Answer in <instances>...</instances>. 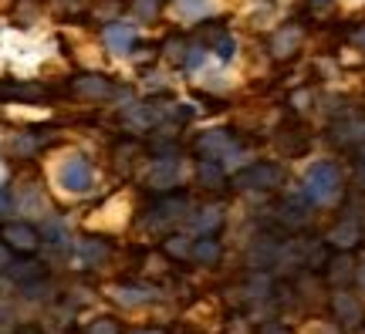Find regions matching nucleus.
I'll return each mask as SVG.
<instances>
[{
	"mask_svg": "<svg viewBox=\"0 0 365 334\" xmlns=\"http://www.w3.org/2000/svg\"><path fill=\"white\" fill-rule=\"evenodd\" d=\"M304 193L314 203H331L335 196L341 193V176L331 162H314L308 172H304Z\"/></svg>",
	"mask_w": 365,
	"mask_h": 334,
	"instance_id": "1",
	"label": "nucleus"
},
{
	"mask_svg": "<svg viewBox=\"0 0 365 334\" xmlns=\"http://www.w3.org/2000/svg\"><path fill=\"white\" fill-rule=\"evenodd\" d=\"M58 186L65 189V193H88L91 186H95V172H91L88 159H81V155H68L65 162L58 166Z\"/></svg>",
	"mask_w": 365,
	"mask_h": 334,
	"instance_id": "2",
	"label": "nucleus"
},
{
	"mask_svg": "<svg viewBox=\"0 0 365 334\" xmlns=\"http://www.w3.org/2000/svg\"><path fill=\"white\" fill-rule=\"evenodd\" d=\"M277 179H281V169L271 162H257L237 176V186L240 189H271V186H277Z\"/></svg>",
	"mask_w": 365,
	"mask_h": 334,
	"instance_id": "3",
	"label": "nucleus"
},
{
	"mask_svg": "<svg viewBox=\"0 0 365 334\" xmlns=\"http://www.w3.org/2000/svg\"><path fill=\"white\" fill-rule=\"evenodd\" d=\"M4 244L11 246V250L31 254V250H38L41 236H38V230L27 226V223H7V226H4Z\"/></svg>",
	"mask_w": 365,
	"mask_h": 334,
	"instance_id": "4",
	"label": "nucleus"
},
{
	"mask_svg": "<svg viewBox=\"0 0 365 334\" xmlns=\"http://www.w3.org/2000/svg\"><path fill=\"white\" fill-rule=\"evenodd\" d=\"M102 41L108 44V51L125 54L132 48V41H135V27L132 24H108L102 31Z\"/></svg>",
	"mask_w": 365,
	"mask_h": 334,
	"instance_id": "5",
	"label": "nucleus"
},
{
	"mask_svg": "<svg viewBox=\"0 0 365 334\" xmlns=\"http://www.w3.org/2000/svg\"><path fill=\"white\" fill-rule=\"evenodd\" d=\"M180 179V162L176 159H159L153 172H149V182L156 186V189H166V186H176Z\"/></svg>",
	"mask_w": 365,
	"mask_h": 334,
	"instance_id": "6",
	"label": "nucleus"
},
{
	"mask_svg": "<svg viewBox=\"0 0 365 334\" xmlns=\"http://www.w3.org/2000/svg\"><path fill=\"white\" fill-rule=\"evenodd\" d=\"M213 11V0H176V14L186 17V21H196V17H207Z\"/></svg>",
	"mask_w": 365,
	"mask_h": 334,
	"instance_id": "7",
	"label": "nucleus"
},
{
	"mask_svg": "<svg viewBox=\"0 0 365 334\" xmlns=\"http://www.w3.org/2000/svg\"><path fill=\"white\" fill-rule=\"evenodd\" d=\"M298 41H301L298 27H287V31H281V34L274 38V54H281V58H284V54H291L294 48H298Z\"/></svg>",
	"mask_w": 365,
	"mask_h": 334,
	"instance_id": "8",
	"label": "nucleus"
},
{
	"mask_svg": "<svg viewBox=\"0 0 365 334\" xmlns=\"http://www.w3.org/2000/svg\"><path fill=\"white\" fill-rule=\"evenodd\" d=\"M200 149L210 152V159H220L223 152H230V139H227L223 132H213V135H207V139L200 142Z\"/></svg>",
	"mask_w": 365,
	"mask_h": 334,
	"instance_id": "9",
	"label": "nucleus"
},
{
	"mask_svg": "<svg viewBox=\"0 0 365 334\" xmlns=\"http://www.w3.org/2000/svg\"><path fill=\"white\" fill-rule=\"evenodd\" d=\"M115 301L118 304H145V301H153V291H139V287H115Z\"/></svg>",
	"mask_w": 365,
	"mask_h": 334,
	"instance_id": "10",
	"label": "nucleus"
},
{
	"mask_svg": "<svg viewBox=\"0 0 365 334\" xmlns=\"http://www.w3.org/2000/svg\"><path fill=\"white\" fill-rule=\"evenodd\" d=\"M75 91L91 95V98H102V95H108V91H112V85H108L105 78H81L78 85H75Z\"/></svg>",
	"mask_w": 365,
	"mask_h": 334,
	"instance_id": "11",
	"label": "nucleus"
},
{
	"mask_svg": "<svg viewBox=\"0 0 365 334\" xmlns=\"http://www.w3.org/2000/svg\"><path fill=\"white\" fill-rule=\"evenodd\" d=\"M335 310L341 314V321H359V304H355V297L352 294H339L335 297Z\"/></svg>",
	"mask_w": 365,
	"mask_h": 334,
	"instance_id": "12",
	"label": "nucleus"
},
{
	"mask_svg": "<svg viewBox=\"0 0 365 334\" xmlns=\"http://www.w3.org/2000/svg\"><path fill=\"white\" fill-rule=\"evenodd\" d=\"M193 257L203 260V263H210V260L220 257V244H217V240H200V244L193 246Z\"/></svg>",
	"mask_w": 365,
	"mask_h": 334,
	"instance_id": "13",
	"label": "nucleus"
},
{
	"mask_svg": "<svg viewBox=\"0 0 365 334\" xmlns=\"http://www.w3.org/2000/svg\"><path fill=\"white\" fill-rule=\"evenodd\" d=\"M220 219H223L220 209H203V216L196 219V226L200 230H213V226H220Z\"/></svg>",
	"mask_w": 365,
	"mask_h": 334,
	"instance_id": "14",
	"label": "nucleus"
},
{
	"mask_svg": "<svg viewBox=\"0 0 365 334\" xmlns=\"http://www.w3.org/2000/svg\"><path fill=\"white\" fill-rule=\"evenodd\" d=\"M355 233H359L355 230V223H345V226H339V230L331 233V240H335V244H352Z\"/></svg>",
	"mask_w": 365,
	"mask_h": 334,
	"instance_id": "15",
	"label": "nucleus"
},
{
	"mask_svg": "<svg viewBox=\"0 0 365 334\" xmlns=\"http://www.w3.org/2000/svg\"><path fill=\"white\" fill-rule=\"evenodd\" d=\"M200 179L203 182H220V166H217V162H203V166H200Z\"/></svg>",
	"mask_w": 365,
	"mask_h": 334,
	"instance_id": "16",
	"label": "nucleus"
},
{
	"mask_svg": "<svg viewBox=\"0 0 365 334\" xmlns=\"http://www.w3.org/2000/svg\"><path fill=\"white\" fill-rule=\"evenodd\" d=\"M217 54H220L223 61H230V58H234V38L220 34V41H217Z\"/></svg>",
	"mask_w": 365,
	"mask_h": 334,
	"instance_id": "17",
	"label": "nucleus"
},
{
	"mask_svg": "<svg viewBox=\"0 0 365 334\" xmlns=\"http://www.w3.org/2000/svg\"><path fill=\"white\" fill-rule=\"evenodd\" d=\"M11 206H14L11 193H7V189H4V186H0V216H4V213H11Z\"/></svg>",
	"mask_w": 365,
	"mask_h": 334,
	"instance_id": "18",
	"label": "nucleus"
},
{
	"mask_svg": "<svg viewBox=\"0 0 365 334\" xmlns=\"http://www.w3.org/2000/svg\"><path fill=\"white\" fill-rule=\"evenodd\" d=\"M91 334H115V324H112V321H98L95 328H91Z\"/></svg>",
	"mask_w": 365,
	"mask_h": 334,
	"instance_id": "19",
	"label": "nucleus"
},
{
	"mask_svg": "<svg viewBox=\"0 0 365 334\" xmlns=\"http://www.w3.org/2000/svg\"><path fill=\"white\" fill-rule=\"evenodd\" d=\"M200 61H203V51H200V48H193V51H190V58H186V68H200Z\"/></svg>",
	"mask_w": 365,
	"mask_h": 334,
	"instance_id": "20",
	"label": "nucleus"
},
{
	"mask_svg": "<svg viewBox=\"0 0 365 334\" xmlns=\"http://www.w3.org/2000/svg\"><path fill=\"white\" fill-rule=\"evenodd\" d=\"M85 254H88L91 260H98V257H105V246H95V244H85Z\"/></svg>",
	"mask_w": 365,
	"mask_h": 334,
	"instance_id": "21",
	"label": "nucleus"
},
{
	"mask_svg": "<svg viewBox=\"0 0 365 334\" xmlns=\"http://www.w3.org/2000/svg\"><path fill=\"white\" fill-rule=\"evenodd\" d=\"M170 254H186V244H180V240H170Z\"/></svg>",
	"mask_w": 365,
	"mask_h": 334,
	"instance_id": "22",
	"label": "nucleus"
},
{
	"mask_svg": "<svg viewBox=\"0 0 365 334\" xmlns=\"http://www.w3.org/2000/svg\"><path fill=\"white\" fill-rule=\"evenodd\" d=\"M314 7H328V4H331V0H312Z\"/></svg>",
	"mask_w": 365,
	"mask_h": 334,
	"instance_id": "23",
	"label": "nucleus"
},
{
	"mask_svg": "<svg viewBox=\"0 0 365 334\" xmlns=\"http://www.w3.org/2000/svg\"><path fill=\"white\" fill-rule=\"evenodd\" d=\"M14 334H38L34 328H21V331H14Z\"/></svg>",
	"mask_w": 365,
	"mask_h": 334,
	"instance_id": "24",
	"label": "nucleus"
},
{
	"mask_svg": "<svg viewBox=\"0 0 365 334\" xmlns=\"http://www.w3.org/2000/svg\"><path fill=\"white\" fill-rule=\"evenodd\" d=\"M359 176H362V179H365V159H362V162H359Z\"/></svg>",
	"mask_w": 365,
	"mask_h": 334,
	"instance_id": "25",
	"label": "nucleus"
},
{
	"mask_svg": "<svg viewBox=\"0 0 365 334\" xmlns=\"http://www.w3.org/2000/svg\"><path fill=\"white\" fill-rule=\"evenodd\" d=\"M355 41H359V44H362V48H365V31H359V38H355Z\"/></svg>",
	"mask_w": 365,
	"mask_h": 334,
	"instance_id": "26",
	"label": "nucleus"
},
{
	"mask_svg": "<svg viewBox=\"0 0 365 334\" xmlns=\"http://www.w3.org/2000/svg\"><path fill=\"white\" fill-rule=\"evenodd\" d=\"M264 334H287V331H281V328H271V331H264Z\"/></svg>",
	"mask_w": 365,
	"mask_h": 334,
	"instance_id": "27",
	"label": "nucleus"
},
{
	"mask_svg": "<svg viewBox=\"0 0 365 334\" xmlns=\"http://www.w3.org/2000/svg\"><path fill=\"white\" fill-rule=\"evenodd\" d=\"M143 334H159V331H143Z\"/></svg>",
	"mask_w": 365,
	"mask_h": 334,
	"instance_id": "28",
	"label": "nucleus"
}]
</instances>
